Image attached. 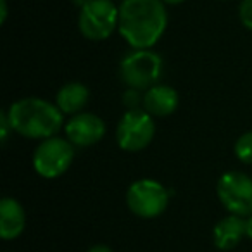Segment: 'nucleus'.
Here are the masks:
<instances>
[{
	"label": "nucleus",
	"mask_w": 252,
	"mask_h": 252,
	"mask_svg": "<svg viewBox=\"0 0 252 252\" xmlns=\"http://www.w3.org/2000/svg\"><path fill=\"white\" fill-rule=\"evenodd\" d=\"M168 28L162 0H123L118 32L131 49H152Z\"/></svg>",
	"instance_id": "nucleus-1"
},
{
	"label": "nucleus",
	"mask_w": 252,
	"mask_h": 252,
	"mask_svg": "<svg viewBox=\"0 0 252 252\" xmlns=\"http://www.w3.org/2000/svg\"><path fill=\"white\" fill-rule=\"evenodd\" d=\"M7 118L14 133L33 140L56 137L64 126V114L56 102L40 97H25L12 102Z\"/></svg>",
	"instance_id": "nucleus-2"
},
{
	"label": "nucleus",
	"mask_w": 252,
	"mask_h": 252,
	"mask_svg": "<svg viewBox=\"0 0 252 252\" xmlns=\"http://www.w3.org/2000/svg\"><path fill=\"white\" fill-rule=\"evenodd\" d=\"M162 57L152 49H133L119 63V78L126 88L149 90L162 74Z\"/></svg>",
	"instance_id": "nucleus-3"
},
{
	"label": "nucleus",
	"mask_w": 252,
	"mask_h": 252,
	"mask_svg": "<svg viewBox=\"0 0 252 252\" xmlns=\"http://www.w3.org/2000/svg\"><path fill=\"white\" fill-rule=\"evenodd\" d=\"M119 26V5L112 0H85L78 14V30L88 40H107Z\"/></svg>",
	"instance_id": "nucleus-4"
},
{
	"label": "nucleus",
	"mask_w": 252,
	"mask_h": 252,
	"mask_svg": "<svg viewBox=\"0 0 252 252\" xmlns=\"http://www.w3.org/2000/svg\"><path fill=\"white\" fill-rule=\"evenodd\" d=\"M169 192L161 182L142 178L133 182L126 192V206L135 216L152 220L168 209Z\"/></svg>",
	"instance_id": "nucleus-5"
},
{
	"label": "nucleus",
	"mask_w": 252,
	"mask_h": 252,
	"mask_svg": "<svg viewBox=\"0 0 252 252\" xmlns=\"http://www.w3.org/2000/svg\"><path fill=\"white\" fill-rule=\"evenodd\" d=\"M156 135L154 118L145 109H131L121 116L116 126V142L126 152H140L152 144Z\"/></svg>",
	"instance_id": "nucleus-6"
},
{
	"label": "nucleus",
	"mask_w": 252,
	"mask_h": 252,
	"mask_svg": "<svg viewBox=\"0 0 252 252\" xmlns=\"http://www.w3.org/2000/svg\"><path fill=\"white\" fill-rule=\"evenodd\" d=\"M74 159V145L67 138L50 137L42 140L33 152V168L42 178H59L67 171Z\"/></svg>",
	"instance_id": "nucleus-7"
},
{
	"label": "nucleus",
	"mask_w": 252,
	"mask_h": 252,
	"mask_svg": "<svg viewBox=\"0 0 252 252\" xmlns=\"http://www.w3.org/2000/svg\"><path fill=\"white\" fill-rule=\"evenodd\" d=\"M220 202L230 214L249 218L252 214V178L242 171H226L216 185Z\"/></svg>",
	"instance_id": "nucleus-8"
},
{
	"label": "nucleus",
	"mask_w": 252,
	"mask_h": 252,
	"mask_svg": "<svg viewBox=\"0 0 252 252\" xmlns=\"http://www.w3.org/2000/svg\"><path fill=\"white\" fill-rule=\"evenodd\" d=\"M66 137L74 147H92L105 137V123L94 112H78L64 125Z\"/></svg>",
	"instance_id": "nucleus-9"
},
{
	"label": "nucleus",
	"mask_w": 252,
	"mask_h": 252,
	"mask_svg": "<svg viewBox=\"0 0 252 252\" xmlns=\"http://www.w3.org/2000/svg\"><path fill=\"white\" fill-rule=\"evenodd\" d=\"M247 237V218L228 214L213 228V242L220 251H231Z\"/></svg>",
	"instance_id": "nucleus-10"
},
{
	"label": "nucleus",
	"mask_w": 252,
	"mask_h": 252,
	"mask_svg": "<svg viewBox=\"0 0 252 252\" xmlns=\"http://www.w3.org/2000/svg\"><path fill=\"white\" fill-rule=\"evenodd\" d=\"M144 109L152 118H166L171 116L180 105V95L169 85L158 83L145 90L144 94Z\"/></svg>",
	"instance_id": "nucleus-11"
},
{
	"label": "nucleus",
	"mask_w": 252,
	"mask_h": 252,
	"mask_svg": "<svg viewBox=\"0 0 252 252\" xmlns=\"http://www.w3.org/2000/svg\"><path fill=\"white\" fill-rule=\"evenodd\" d=\"M26 228V211L12 197L0 200V237L2 240H16Z\"/></svg>",
	"instance_id": "nucleus-12"
},
{
	"label": "nucleus",
	"mask_w": 252,
	"mask_h": 252,
	"mask_svg": "<svg viewBox=\"0 0 252 252\" xmlns=\"http://www.w3.org/2000/svg\"><path fill=\"white\" fill-rule=\"evenodd\" d=\"M90 98V90L87 85L80 83V81H69V83L63 85L56 95V104L57 107L63 111V114L74 116L85 109Z\"/></svg>",
	"instance_id": "nucleus-13"
},
{
	"label": "nucleus",
	"mask_w": 252,
	"mask_h": 252,
	"mask_svg": "<svg viewBox=\"0 0 252 252\" xmlns=\"http://www.w3.org/2000/svg\"><path fill=\"white\" fill-rule=\"evenodd\" d=\"M235 156L244 164H252V131H245L235 142Z\"/></svg>",
	"instance_id": "nucleus-14"
},
{
	"label": "nucleus",
	"mask_w": 252,
	"mask_h": 252,
	"mask_svg": "<svg viewBox=\"0 0 252 252\" xmlns=\"http://www.w3.org/2000/svg\"><path fill=\"white\" fill-rule=\"evenodd\" d=\"M123 104L128 107V111L140 109V104H144V97H140V90H137V88H126V92L123 94Z\"/></svg>",
	"instance_id": "nucleus-15"
},
{
	"label": "nucleus",
	"mask_w": 252,
	"mask_h": 252,
	"mask_svg": "<svg viewBox=\"0 0 252 252\" xmlns=\"http://www.w3.org/2000/svg\"><path fill=\"white\" fill-rule=\"evenodd\" d=\"M238 18L244 28L252 32V0H242L238 5Z\"/></svg>",
	"instance_id": "nucleus-16"
},
{
	"label": "nucleus",
	"mask_w": 252,
	"mask_h": 252,
	"mask_svg": "<svg viewBox=\"0 0 252 252\" xmlns=\"http://www.w3.org/2000/svg\"><path fill=\"white\" fill-rule=\"evenodd\" d=\"M12 131V126L9 123L7 118V111H2L0 112V135H2V144L9 140V133Z\"/></svg>",
	"instance_id": "nucleus-17"
},
{
	"label": "nucleus",
	"mask_w": 252,
	"mask_h": 252,
	"mask_svg": "<svg viewBox=\"0 0 252 252\" xmlns=\"http://www.w3.org/2000/svg\"><path fill=\"white\" fill-rule=\"evenodd\" d=\"M87 252H112V249L105 244H95V245H92Z\"/></svg>",
	"instance_id": "nucleus-18"
},
{
	"label": "nucleus",
	"mask_w": 252,
	"mask_h": 252,
	"mask_svg": "<svg viewBox=\"0 0 252 252\" xmlns=\"http://www.w3.org/2000/svg\"><path fill=\"white\" fill-rule=\"evenodd\" d=\"M0 9H2V12H0V23L4 25L5 19H7V0H0Z\"/></svg>",
	"instance_id": "nucleus-19"
},
{
	"label": "nucleus",
	"mask_w": 252,
	"mask_h": 252,
	"mask_svg": "<svg viewBox=\"0 0 252 252\" xmlns=\"http://www.w3.org/2000/svg\"><path fill=\"white\" fill-rule=\"evenodd\" d=\"M247 237L252 240V214L247 218Z\"/></svg>",
	"instance_id": "nucleus-20"
},
{
	"label": "nucleus",
	"mask_w": 252,
	"mask_h": 252,
	"mask_svg": "<svg viewBox=\"0 0 252 252\" xmlns=\"http://www.w3.org/2000/svg\"><path fill=\"white\" fill-rule=\"evenodd\" d=\"M166 5H180V4H183L185 0H162Z\"/></svg>",
	"instance_id": "nucleus-21"
},
{
	"label": "nucleus",
	"mask_w": 252,
	"mask_h": 252,
	"mask_svg": "<svg viewBox=\"0 0 252 252\" xmlns=\"http://www.w3.org/2000/svg\"><path fill=\"white\" fill-rule=\"evenodd\" d=\"M4 252H11V251H4Z\"/></svg>",
	"instance_id": "nucleus-22"
}]
</instances>
